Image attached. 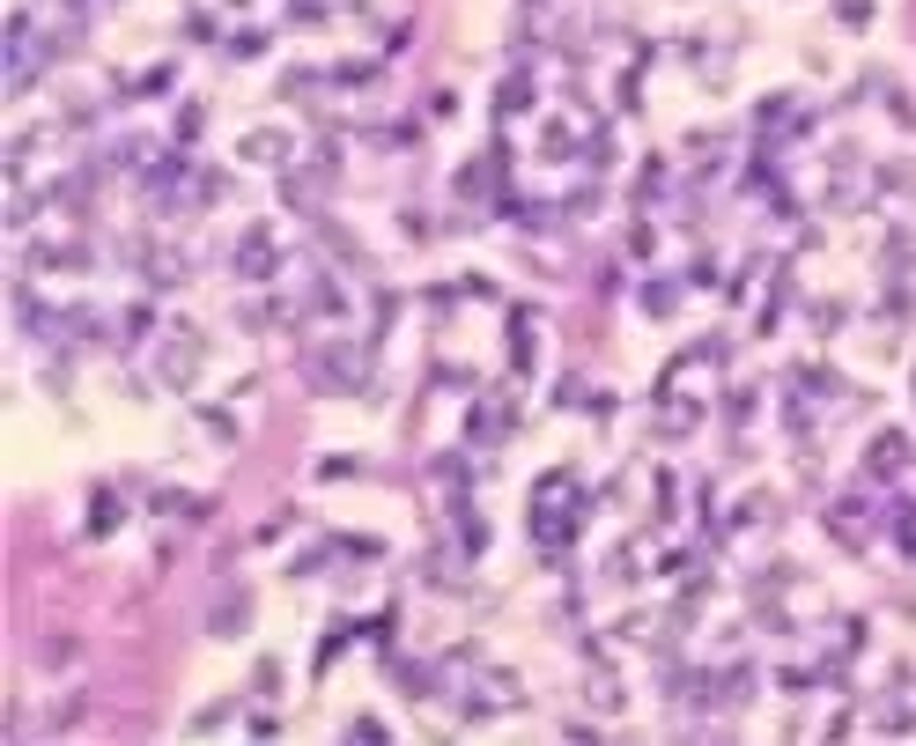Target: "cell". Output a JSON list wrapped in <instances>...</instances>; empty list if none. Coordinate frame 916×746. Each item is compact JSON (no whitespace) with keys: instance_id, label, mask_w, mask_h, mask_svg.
I'll return each mask as SVG.
<instances>
[{"instance_id":"5b68a950","label":"cell","mask_w":916,"mask_h":746,"mask_svg":"<svg viewBox=\"0 0 916 746\" xmlns=\"http://www.w3.org/2000/svg\"><path fill=\"white\" fill-rule=\"evenodd\" d=\"M237 621H251V598H237V592H229L223 606H215V636H229Z\"/></svg>"},{"instance_id":"7a4b0ae2","label":"cell","mask_w":916,"mask_h":746,"mask_svg":"<svg viewBox=\"0 0 916 746\" xmlns=\"http://www.w3.org/2000/svg\"><path fill=\"white\" fill-rule=\"evenodd\" d=\"M273 259H281V237L259 223L245 245H237V274H245V281H273Z\"/></svg>"},{"instance_id":"3957f363","label":"cell","mask_w":916,"mask_h":746,"mask_svg":"<svg viewBox=\"0 0 916 746\" xmlns=\"http://www.w3.org/2000/svg\"><path fill=\"white\" fill-rule=\"evenodd\" d=\"M289 149H297V141H289L281 126H251L245 141H237V155H251L259 171H273V163H289Z\"/></svg>"},{"instance_id":"6da1fadb","label":"cell","mask_w":916,"mask_h":746,"mask_svg":"<svg viewBox=\"0 0 916 746\" xmlns=\"http://www.w3.org/2000/svg\"><path fill=\"white\" fill-rule=\"evenodd\" d=\"M200 363H207V348H200L193 325H177V333H163V355H155V370H163V385H193Z\"/></svg>"},{"instance_id":"277c9868","label":"cell","mask_w":916,"mask_h":746,"mask_svg":"<svg viewBox=\"0 0 916 746\" xmlns=\"http://www.w3.org/2000/svg\"><path fill=\"white\" fill-rule=\"evenodd\" d=\"M902 466H909V436H880V444H872V473L887 480V473H902Z\"/></svg>"}]
</instances>
